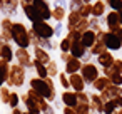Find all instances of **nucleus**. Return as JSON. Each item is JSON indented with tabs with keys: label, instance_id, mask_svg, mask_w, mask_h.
I'll use <instances>...</instances> for the list:
<instances>
[{
	"label": "nucleus",
	"instance_id": "obj_31",
	"mask_svg": "<svg viewBox=\"0 0 122 114\" xmlns=\"http://www.w3.org/2000/svg\"><path fill=\"white\" fill-rule=\"evenodd\" d=\"M74 30H77V32H80V34H84L85 30H89V19H80V22L75 25Z\"/></svg>",
	"mask_w": 122,
	"mask_h": 114
},
{
	"label": "nucleus",
	"instance_id": "obj_30",
	"mask_svg": "<svg viewBox=\"0 0 122 114\" xmlns=\"http://www.w3.org/2000/svg\"><path fill=\"white\" fill-rule=\"evenodd\" d=\"M89 29L94 30V32L102 30V29H100V19H97V17H90V19H89Z\"/></svg>",
	"mask_w": 122,
	"mask_h": 114
},
{
	"label": "nucleus",
	"instance_id": "obj_10",
	"mask_svg": "<svg viewBox=\"0 0 122 114\" xmlns=\"http://www.w3.org/2000/svg\"><path fill=\"white\" fill-rule=\"evenodd\" d=\"M15 59L19 60V65H22V67H32L34 65V62L30 60V54L27 52V49H17L15 50Z\"/></svg>",
	"mask_w": 122,
	"mask_h": 114
},
{
	"label": "nucleus",
	"instance_id": "obj_14",
	"mask_svg": "<svg viewBox=\"0 0 122 114\" xmlns=\"http://www.w3.org/2000/svg\"><path fill=\"white\" fill-rule=\"evenodd\" d=\"M62 102H64L67 107H77V106H79V97H77V92L65 91V92L62 94Z\"/></svg>",
	"mask_w": 122,
	"mask_h": 114
},
{
	"label": "nucleus",
	"instance_id": "obj_16",
	"mask_svg": "<svg viewBox=\"0 0 122 114\" xmlns=\"http://www.w3.org/2000/svg\"><path fill=\"white\" fill-rule=\"evenodd\" d=\"M114 55L109 52V50H105V52H102L100 55H97V62H99V65H102L104 69H107V67H112L114 65Z\"/></svg>",
	"mask_w": 122,
	"mask_h": 114
},
{
	"label": "nucleus",
	"instance_id": "obj_40",
	"mask_svg": "<svg viewBox=\"0 0 122 114\" xmlns=\"http://www.w3.org/2000/svg\"><path fill=\"white\" fill-rule=\"evenodd\" d=\"M114 104L117 106V109H119V107H122V96H117V97L114 99Z\"/></svg>",
	"mask_w": 122,
	"mask_h": 114
},
{
	"label": "nucleus",
	"instance_id": "obj_25",
	"mask_svg": "<svg viewBox=\"0 0 122 114\" xmlns=\"http://www.w3.org/2000/svg\"><path fill=\"white\" fill-rule=\"evenodd\" d=\"M34 67H35V71H37V74H39V77H40V79H47V77H49L47 65L40 64L39 60H34Z\"/></svg>",
	"mask_w": 122,
	"mask_h": 114
},
{
	"label": "nucleus",
	"instance_id": "obj_3",
	"mask_svg": "<svg viewBox=\"0 0 122 114\" xmlns=\"http://www.w3.org/2000/svg\"><path fill=\"white\" fill-rule=\"evenodd\" d=\"M24 81H25V67H22L19 64L10 65V72H9L7 84L9 86H14V87H20V86H24Z\"/></svg>",
	"mask_w": 122,
	"mask_h": 114
},
{
	"label": "nucleus",
	"instance_id": "obj_38",
	"mask_svg": "<svg viewBox=\"0 0 122 114\" xmlns=\"http://www.w3.org/2000/svg\"><path fill=\"white\" fill-rule=\"evenodd\" d=\"M60 84L64 86V89H65V91L70 87V81H67V76H65V74H60Z\"/></svg>",
	"mask_w": 122,
	"mask_h": 114
},
{
	"label": "nucleus",
	"instance_id": "obj_20",
	"mask_svg": "<svg viewBox=\"0 0 122 114\" xmlns=\"http://www.w3.org/2000/svg\"><path fill=\"white\" fill-rule=\"evenodd\" d=\"M34 55H35V60H39V62L44 64V65H47V64L50 62V55H49V52H47L45 49L35 47V49H34Z\"/></svg>",
	"mask_w": 122,
	"mask_h": 114
},
{
	"label": "nucleus",
	"instance_id": "obj_21",
	"mask_svg": "<svg viewBox=\"0 0 122 114\" xmlns=\"http://www.w3.org/2000/svg\"><path fill=\"white\" fill-rule=\"evenodd\" d=\"M82 65H84V64H82V60L74 57L72 60H69V62L65 64V72H67V74H70V76H72V74H77V71H80V69H82Z\"/></svg>",
	"mask_w": 122,
	"mask_h": 114
},
{
	"label": "nucleus",
	"instance_id": "obj_17",
	"mask_svg": "<svg viewBox=\"0 0 122 114\" xmlns=\"http://www.w3.org/2000/svg\"><path fill=\"white\" fill-rule=\"evenodd\" d=\"M105 10H107V5H105L104 0H95L92 4V17L100 19V17L105 15Z\"/></svg>",
	"mask_w": 122,
	"mask_h": 114
},
{
	"label": "nucleus",
	"instance_id": "obj_1",
	"mask_svg": "<svg viewBox=\"0 0 122 114\" xmlns=\"http://www.w3.org/2000/svg\"><path fill=\"white\" fill-rule=\"evenodd\" d=\"M30 89H34L39 96H42L47 101H54L55 99V87L52 79H40V77H34L30 79Z\"/></svg>",
	"mask_w": 122,
	"mask_h": 114
},
{
	"label": "nucleus",
	"instance_id": "obj_34",
	"mask_svg": "<svg viewBox=\"0 0 122 114\" xmlns=\"http://www.w3.org/2000/svg\"><path fill=\"white\" fill-rule=\"evenodd\" d=\"M10 91L7 89V87H0V99H2V102L4 104H9V101H10Z\"/></svg>",
	"mask_w": 122,
	"mask_h": 114
},
{
	"label": "nucleus",
	"instance_id": "obj_44",
	"mask_svg": "<svg viewBox=\"0 0 122 114\" xmlns=\"http://www.w3.org/2000/svg\"><path fill=\"white\" fill-rule=\"evenodd\" d=\"M44 114H55V112H54V109H52V107H47V109L44 111Z\"/></svg>",
	"mask_w": 122,
	"mask_h": 114
},
{
	"label": "nucleus",
	"instance_id": "obj_7",
	"mask_svg": "<svg viewBox=\"0 0 122 114\" xmlns=\"http://www.w3.org/2000/svg\"><path fill=\"white\" fill-rule=\"evenodd\" d=\"M104 24L107 25V32H117L122 25H120V20H119V14L110 10L109 14H105V19H104Z\"/></svg>",
	"mask_w": 122,
	"mask_h": 114
},
{
	"label": "nucleus",
	"instance_id": "obj_11",
	"mask_svg": "<svg viewBox=\"0 0 122 114\" xmlns=\"http://www.w3.org/2000/svg\"><path fill=\"white\" fill-rule=\"evenodd\" d=\"M19 4H20V0H4V4H2V10L7 17L10 15H15L17 14V9H19Z\"/></svg>",
	"mask_w": 122,
	"mask_h": 114
},
{
	"label": "nucleus",
	"instance_id": "obj_27",
	"mask_svg": "<svg viewBox=\"0 0 122 114\" xmlns=\"http://www.w3.org/2000/svg\"><path fill=\"white\" fill-rule=\"evenodd\" d=\"M104 2H105V5H107L110 10H114V12L122 10V0H104Z\"/></svg>",
	"mask_w": 122,
	"mask_h": 114
},
{
	"label": "nucleus",
	"instance_id": "obj_28",
	"mask_svg": "<svg viewBox=\"0 0 122 114\" xmlns=\"http://www.w3.org/2000/svg\"><path fill=\"white\" fill-rule=\"evenodd\" d=\"M84 7V0H69V10L70 12H80Z\"/></svg>",
	"mask_w": 122,
	"mask_h": 114
},
{
	"label": "nucleus",
	"instance_id": "obj_18",
	"mask_svg": "<svg viewBox=\"0 0 122 114\" xmlns=\"http://www.w3.org/2000/svg\"><path fill=\"white\" fill-rule=\"evenodd\" d=\"M22 10H24V15H25L32 24H35V22L42 20V19H40V15L37 14V10L34 9V5H32V4H30V5H22Z\"/></svg>",
	"mask_w": 122,
	"mask_h": 114
},
{
	"label": "nucleus",
	"instance_id": "obj_45",
	"mask_svg": "<svg viewBox=\"0 0 122 114\" xmlns=\"http://www.w3.org/2000/svg\"><path fill=\"white\" fill-rule=\"evenodd\" d=\"M115 34H117V35H119V39H120V40H122V27H120V29H119V30H117V32H115Z\"/></svg>",
	"mask_w": 122,
	"mask_h": 114
},
{
	"label": "nucleus",
	"instance_id": "obj_51",
	"mask_svg": "<svg viewBox=\"0 0 122 114\" xmlns=\"http://www.w3.org/2000/svg\"><path fill=\"white\" fill-rule=\"evenodd\" d=\"M94 2H95V0H94Z\"/></svg>",
	"mask_w": 122,
	"mask_h": 114
},
{
	"label": "nucleus",
	"instance_id": "obj_43",
	"mask_svg": "<svg viewBox=\"0 0 122 114\" xmlns=\"http://www.w3.org/2000/svg\"><path fill=\"white\" fill-rule=\"evenodd\" d=\"M34 0H20V5H30Z\"/></svg>",
	"mask_w": 122,
	"mask_h": 114
},
{
	"label": "nucleus",
	"instance_id": "obj_9",
	"mask_svg": "<svg viewBox=\"0 0 122 114\" xmlns=\"http://www.w3.org/2000/svg\"><path fill=\"white\" fill-rule=\"evenodd\" d=\"M104 44H105L107 50H119V49L122 47V40H120L119 35L114 34V32H105V35H104Z\"/></svg>",
	"mask_w": 122,
	"mask_h": 114
},
{
	"label": "nucleus",
	"instance_id": "obj_46",
	"mask_svg": "<svg viewBox=\"0 0 122 114\" xmlns=\"http://www.w3.org/2000/svg\"><path fill=\"white\" fill-rule=\"evenodd\" d=\"M117 14H119V20H120V25H122V10H119Z\"/></svg>",
	"mask_w": 122,
	"mask_h": 114
},
{
	"label": "nucleus",
	"instance_id": "obj_5",
	"mask_svg": "<svg viewBox=\"0 0 122 114\" xmlns=\"http://www.w3.org/2000/svg\"><path fill=\"white\" fill-rule=\"evenodd\" d=\"M32 5L37 10V14L40 15L42 20H47L49 22V19H52V7L49 4V0H34Z\"/></svg>",
	"mask_w": 122,
	"mask_h": 114
},
{
	"label": "nucleus",
	"instance_id": "obj_50",
	"mask_svg": "<svg viewBox=\"0 0 122 114\" xmlns=\"http://www.w3.org/2000/svg\"><path fill=\"white\" fill-rule=\"evenodd\" d=\"M24 114H27V112H24Z\"/></svg>",
	"mask_w": 122,
	"mask_h": 114
},
{
	"label": "nucleus",
	"instance_id": "obj_48",
	"mask_svg": "<svg viewBox=\"0 0 122 114\" xmlns=\"http://www.w3.org/2000/svg\"><path fill=\"white\" fill-rule=\"evenodd\" d=\"M84 4H94L92 0H84Z\"/></svg>",
	"mask_w": 122,
	"mask_h": 114
},
{
	"label": "nucleus",
	"instance_id": "obj_41",
	"mask_svg": "<svg viewBox=\"0 0 122 114\" xmlns=\"http://www.w3.org/2000/svg\"><path fill=\"white\" fill-rule=\"evenodd\" d=\"M64 114H75V107H64Z\"/></svg>",
	"mask_w": 122,
	"mask_h": 114
},
{
	"label": "nucleus",
	"instance_id": "obj_2",
	"mask_svg": "<svg viewBox=\"0 0 122 114\" xmlns=\"http://www.w3.org/2000/svg\"><path fill=\"white\" fill-rule=\"evenodd\" d=\"M12 40H14L20 49H27V47L30 45L29 29H27L22 22H14V25H12Z\"/></svg>",
	"mask_w": 122,
	"mask_h": 114
},
{
	"label": "nucleus",
	"instance_id": "obj_47",
	"mask_svg": "<svg viewBox=\"0 0 122 114\" xmlns=\"http://www.w3.org/2000/svg\"><path fill=\"white\" fill-rule=\"evenodd\" d=\"M114 114H122V107H119V109H117V111H115Z\"/></svg>",
	"mask_w": 122,
	"mask_h": 114
},
{
	"label": "nucleus",
	"instance_id": "obj_39",
	"mask_svg": "<svg viewBox=\"0 0 122 114\" xmlns=\"http://www.w3.org/2000/svg\"><path fill=\"white\" fill-rule=\"evenodd\" d=\"M62 29H64V25H62V24H57V25H55V29H54V35H55V37H59V35L62 34Z\"/></svg>",
	"mask_w": 122,
	"mask_h": 114
},
{
	"label": "nucleus",
	"instance_id": "obj_12",
	"mask_svg": "<svg viewBox=\"0 0 122 114\" xmlns=\"http://www.w3.org/2000/svg\"><path fill=\"white\" fill-rule=\"evenodd\" d=\"M15 57V52L12 50L10 44H5V42H0V60H5L10 64V60Z\"/></svg>",
	"mask_w": 122,
	"mask_h": 114
},
{
	"label": "nucleus",
	"instance_id": "obj_8",
	"mask_svg": "<svg viewBox=\"0 0 122 114\" xmlns=\"http://www.w3.org/2000/svg\"><path fill=\"white\" fill-rule=\"evenodd\" d=\"M12 25H14V22L9 17H5L0 22V42L9 44V40H12Z\"/></svg>",
	"mask_w": 122,
	"mask_h": 114
},
{
	"label": "nucleus",
	"instance_id": "obj_6",
	"mask_svg": "<svg viewBox=\"0 0 122 114\" xmlns=\"http://www.w3.org/2000/svg\"><path fill=\"white\" fill-rule=\"evenodd\" d=\"M80 76L84 77L85 82L94 84V82L99 79V69H97L94 64H84L82 69H80Z\"/></svg>",
	"mask_w": 122,
	"mask_h": 114
},
{
	"label": "nucleus",
	"instance_id": "obj_4",
	"mask_svg": "<svg viewBox=\"0 0 122 114\" xmlns=\"http://www.w3.org/2000/svg\"><path fill=\"white\" fill-rule=\"evenodd\" d=\"M32 30L35 32V35L39 39H52L54 37V27L47 22V20H39L35 24H32Z\"/></svg>",
	"mask_w": 122,
	"mask_h": 114
},
{
	"label": "nucleus",
	"instance_id": "obj_23",
	"mask_svg": "<svg viewBox=\"0 0 122 114\" xmlns=\"http://www.w3.org/2000/svg\"><path fill=\"white\" fill-rule=\"evenodd\" d=\"M9 72H10L9 62L0 60V87H4V84L9 81Z\"/></svg>",
	"mask_w": 122,
	"mask_h": 114
},
{
	"label": "nucleus",
	"instance_id": "obj_33",
	"mask_svg": "<svg viewBox=\"0 0 122 114\" xmlns=\"http://www.w3.org/2000/svg\"><path fill=\"white\" fill-rule=\"evenodd\" d=\"M115 111H117V106L114 104V101L104 102V114H114Z\"/></svg>",
	"mask_w": 122,
	"mask_h": 114
},
{
	"label": "nucleus",
	"instance_id": "obj_36",
	"mask_svg": "<svg viewBox=\"0 0 122 114\" xmlns=\"http://www.w3.org/2000/svg\"><path fill=\"white\" fill-rule=\"evenodd\" d=\"M75 114H90L89 104H79V106L75 107Z\"/></svg>",
	"mask_w": 122,
	"mask_h": 114
},
{
	"label": "nucleus",
	"instance_id": "obj_13",
	"mask_svg": "<svg viewBox=\"0 0 122 114\" xmlns=\"http://www.w3.org/2000/svg\"><path fill=\"white\" fill-rule=\"evenodd\" d=\"M87 49L84 47V44H82V39H79V40H72V47H70V54L75 57V59H82L87 52H85Z\"/></svg>",
	"mask_w": 122,
	"mask_h": 114
},
{
	"label": "nucleus",
	"instance_id": "obj_29",
	"mask_svg": "<svg viewBox=\"0 0 122 114\" xmlns=\"http://www.w3.org/2000/svg\"><path fill=\"white\" fill-rule=\"evenodd\" d=\"M70 47H72V40H70V37L67 35V37H64L62 42H60V50H62V54L70 52Z\"/></svg>",
	"mask_w": 122,
	"mask_h": 114
},
{
	"label": "nucleus",
	"instance_id": "obj_26",
	"mask_svg": "<svg viewBox=\"0 0 122 114\" xmlns=\"http://www.w3.org/2000/svg\"><path fill=\"white\" fill-rule=\"evenodd\" d=\"M110 84H112V82H110L107 77H99V79L94 82V87H95L97 91H100V92H102V91H105Z\"/></svg>",
	"mask_w": 122,
	"mask_h": 114
},
{
	"label": "nucleus",
	"instance_id": "obj_35",
	"mask_svg": "<svg viewBox=\"0 0 122 114\" xmlns=\"http://www.w3.org/2000/svg\"><path fill=\"white\" fill-rule=\"evenodd\" d=\"M19 101H20L19 94H17V92H12V94H10V101H9V106H10L12 109H15V107L19 106Z\"/></svg>",
	"mask_w": 122,
	"mask_h": 114
},
{
	"label": "nucleus",
	"instance_id": "obj_22",
	"mask_svg": "<svg viewBox=\"0 0 122 114\" xmlns=\"http://www.w3.org/2000/svg\"><path fill=\"white\" fill-rule=\"evenodd\" d=\"M65 17H67V9H64L60 5H54V9H52V19L57 24H62V20Z\"/></svg>",
	"mask_w": 122,
	"mask_h": 114
},
{
	"label": "nucleus",
	"instance_id": "obj_32",
	"mask_svg": "<svg viewBox=\"0 0 122 114\" xmlns=\"http://www.w3.org/2000/svg\"><path fill=\"white\" fill-rule=\"evenodd\" d=\"M80 15L84 19H90L92 17V4H84V7L80 9Z\"/></svg>",
	"mask_w": 122,
	"mask_h": 114
},
{
	"label": "nucleus",
	"instance_id": "obj_19",
	"mask_svg": "<svg viewBox=\"0 0 122 114\" xmlns=\"http://www.w3.org/2000/svg\"><path fill=\"white\" fill-rule=\"evenodd\" d=\"M69 81H70V87H74L75 92H82V91H84L85 81H84V77H82L80 74H72Z\"/></svg>",
	"mask_w": 122,
	"mask_h": 114
},
{
	"label": "nucleus",
	"instance_id": "obj_24",
	"mask_svg": "<svg viewBox=\"0 0 122 114\" xmlns=\"http://www.w3.org/2000/svg\"><path fill=\"white\" fill-rule=\"evenodd\" d=\"M90 104H92V109L94 111H99V112H104V101L100 96H92L90 97Z\"/></svg>",
	"mask_w": 122,
	"mask_h": 114
},
{
	"label": "nucleus",
	"instance_id": "obj_37",
	"mask_svg": "<svg viewBox=\"0 0 122 114\" xmlns=\"http://www.w3.org/2000/svg\"><path fill=\"white\" fill-rule=\"evenodd\" d=\"M47 72H49V76H55V74H57V64H55L54 60H50V62L47 64Z\"/></svg>",
	"mask_w": 122,
	"mask_h": 114
},
{
	"label": "nucleus",
	"instance_id": "obj_42",
	"mask_svg": "<svg viewBox=\"0 0 122 114\" xmlns=\"http://www.w3.org/2000/svg\"><path fill=\"white\" fill-rule=\"evenodd\" d=\"M55 5H60V7H67V0H57V2H55Z\"/></svg>",
	"mask_w": 122,
	"mask_h": 114
},
{
	"label": "nucleus",
	"instance_id": "obj_49",
	"mask_svg": "<svg viewBox=\"0 0 122 114\" xmlns=\"http://www.w3.org/2000/svg\"><path fill=\"white\" fill-rule=\"evenodd\" d=\"M2 4H4V0H0V9H2Z\"/></svg>",
	"mask_w": 122,
	"mask_h": 114
},
{
	"label": "nucleus",
	"instance_id": "obj_15",
	"mask_svg": "<svg viewBox=\"0 0 122 114\" xmlns=\"http://www.w3.org/2000/svg\"><path fill=\"white\" fill-rule=\"evenodd\" d=\"M95 40H97V34L94 32V30H85L84 34H82V44H84V47L85 49H92L94 47V44H95Z\"/></svg>",
	"mask_w": 122,
	"mask_h": 114
}]
</instances>
